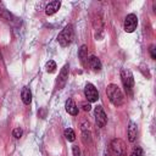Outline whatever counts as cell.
Wrapping results in <instances>:
<instances>
[{
  "label": "cell",
  "mask_w": 156,
  "mask_h": 156,
  "mask_svg": "<svg viewBox=\"0 0 156 156\" xmlns=\"http://www.w3.org/2000/svg\"><path fill=\"white\" fill-rule=\"evenodd\" d=\"M106 94H107V98L108 100L115 105V106H121L124 101V96L119 89L118 85L116 84H110L107 85L106 88Z\"/></svg>",
  "instance_id": "cell-1"
},
{
  "label": "cell",
  "mask_w": 156,
  "mask_h": 156,
  "mask_svg": "<svg viewBox=\"0 0 156 156\" xmlns=\"http://www.w3.org/2000/svg\"><path fill=\"white\" fill-rule=\"evenodd\" d=\"M72 40H73V27L72 24H68L57 35V41L61 46H67L72 43Z\"/></svg>",
  "instance_id": "cell-2"
},
{
  "label": "cell",
  "mask_w": 156,
  "mask_h": 156,
  "mask_svg": "<svg viewBox=\"0 0 156 156\" xmlns=\"http://www.w3.org/2000/svg\"><path fill=\"white\" fill-rule=\"evenodd\" d=\"M121 79H122V83H123V87L126 89V91L132 95L133 94V87H134V77H133V73L127 69V68H122L121 71Z\"/></svg>",
  "instance_id": "cell-3"
},
{
  "label": "cell",
  "mask_w": 156,
  "mask_h": 156,
  "mask_svg": "<svg viewBox=\"0 0 156 156\" xmlns=\"http://www.w3.org/2000/svg\"><path fill=\"white\" fill-rule=\"evenodd\" d=\"M110 149H111L113 156H127V145L119 138H116L111 141Z\"/></svg>",
  "instance_id": "cell-4"
},
{
  "label": "cell",
  "mask_w": 156,
  "mask_h": 156,
  "mask_svg": "<svg viewBox=\"0 0 156 156\" xmlns=\"http://www.w3.org/2000/svg\"><path fill=\"white\" fill-rule=\"evenodd\" d=\"M136 24H138V17L134 13H129L127 15L126 20H124V23H123V28L127 33H132L135 30L136 28Z\"/></svg>",
  "instance_id": "cell-5"
},
{
  "label": "cell",
  "mask_w": 156,
  "mask_h": 156,
  "mask_svg": "<svg viewBox=\"0 0 156 156\" xmlns=\"http://www.w3.org/2000/svg\"><path fill=\"white\" fill-rule=\"evenodd\" d=\"M84 95H85V98H87V100L89 102H95L99 99V93H98L96 88L91 83H88L85 85V88H84Z\"/></svg>",
  "instance_id": "cell-6"
},
{
  "label": "cell",
  "mask_w": 156,
  "mask_h": 156,
  "mask_svg": "<svg viewBox=\"0 0 156 156\" xmlns=\"http://www.w3.org/2000/svg\"><path fill=\"white\" fill-rule=\"evenodd\" d=\"M95 122H96V126L102 128L105 127L106 122H107V117H106V113L102 108V106H96L95 107Z\"/></svg>",
  "instance_id": "cell-7"
},
{
  "label": "cell",
  "mask_w": 156,
  "mask_h": 156,
  "mask_svg": "<svg viewBox=\"0 0 156 156\" xmlns=\"http://www.w3.org/2000/svg\"><path fill=\"white\" fill-rule=\"evenodd\" d=\"M68 65H65L60 72V76H58V79H57V88L61 89L65 87L66 82H67V78H68Z\"/></svg>",
  "instance_id": "cell-8"
},
{
  "label": "cell",
  "mask_w": 156,
  "mask_h": 156,
  "mask_svg": "<svg viewBox=\"0 0 156 156\" xmlns=\"http://www.w3.org/2000/svg\"><path fill=\"white\" fill-rule=\"evenodd\" d=\"M60 6H61V2L60 1H51V2H49L48 5H46V7H45V13L48 15V16H51V15H54V13H56L57 12V10L60 9Z\"/></svg>",
  "instance_id": "cell-9"
},
{
  "label": "cell",
  "mask_w": 156,
  "mask_h": 156,
  "mask_svg": "<svg viewBox=\"0 0 156 156\" xmlns=\"http://www.w3.org/2000/svg\"><path fill=\"white\" fill-rule=\"evenodd\" d=\"M65 108H66L67 113H69V115H72V116H77V115H78V107H77L76 102H74L72 99L66 100Z\"/></svg>",
  "instance_id": "cell-10"
},
{
  "label": "cell",
  "mask_w": 156,
  "mask_h": 156,
  "mask_svg": "<svg viewBox=\"0 0 156 156\" xmlns=\"http://www.w3.org/2000/svg\"><path fill=\"white\" fill-rule=\"evenodd\" d=\"M136 133H138L136 124H135L133 121H130L129 124H128V140H129L130 143H133V141L135 140V138H136Z\"/></svg>",
  "instance_id": "cell-11"
},
{
  "label": "cell",
  "mask_w": 156,
  "mask_h": 156,
  "mask_svg": "<svg viewBox=\"0 0 156 156\" xmlns=\"http://www.w3.org/2000/svg\"><path fill=\"white\" fill-rule=\"evenodd\" d=\"M88 65H89L90 68L94 69V71H100V69H101V62H100V60H99L96 56H94V55H91V56L88 57Z\"/></svg>",
  "instance_id": "cell-12"
},
{
  "label": "cell",
  "mask_w": 156,
  "mask_h": 156,
  "mask_svg": "<svg viewBox=\"0 0 156 156\" xmlns=\"http://www.w3.org/2000/svg\"><path fill=\"white\" fill-rule=\"evenodd\" d=\"M21 98H22V101L26 104V105H29L30 101H32V93L29 90L28 87H23L22 91H21Z\"/></svg>",
  "instance_id": "cell-13"
},
{
  "label": "cell",
  "mask_w": 156,
  "mask_h": 156,
  "mask_svg": "<svg viewBox=\"0 0 156 156\" xmlns=\"http://www.w3.org/2000/svg\"><path fill=\"white\" fill-rule=\"evenodd\" d=\"M78 56H79L82 63H84L85 60L88 58V48H87V45H82V46H80V49H79V51H78Z\"/></svg>",
  "instance_id": "cell-14"
},
{
  "label": "cell",
  "mask_w": 156,
  "mask_h": 156,
  "mask_svg": "<svg viewBox=\"0 0 156 156\" xmlns=\"http://www.w3.org/2000/svg\"><path fill=\"white\" fill-rule=\"evenodd\" d=\"M63 135H65V138H66L68 141H73V140L76 139V134H74V130H73L72 128H67V129H65Z\"/></svg>",
  "instance_id": "cell-15"
},
{
  "label": "cell",
  "mask_w": 156,
  "mask_h": 156,
  "mask_svg": "<svg viewBox=\"0 0 156 156\" xmlns=\"http://www.w3.org/2000/svg\"><path fill=\"white\" fill-rule=\"evenodd\" d=\"M45 68H46V71H48L49 73H54V72L56 71V63H55V61L49 60V61L46 62V65H45Z\"/></svg>",
  "instance_id": "cell-16"
},
{
  "label": "cell",
  "mask_w": 156,
  "mask_h": 156,
  "mask_svg": "<svg viewBox=\"0 0 156 156\" xmlns=\"http://www.w3.org/2000/svg\"><path fill=\"white\" fill-rule=\"evenodd\" d=\"M0 17H2V18H6V20H9V18H11V15L6 11V9L2 6V4L0 2Z\"/></svg>",
  "instance_id": "cell-17"
},
{
  "label": "cell",
  "mask_w": 156,
  "mask_h": 156,
  "mask_svg": "<svg viewBox=\"0 0 156 156\" xmlns=\"http://www.w3.org/2000/svg\"><path fill=\"white\" fill-rule=\"evenodd\" d=\"M82 139H83V143H90L91 141V136H90V133L88 130H83V134H82Z\"/></svg>",
  "instance_id": "cell-18"
},
{
  "label": "cell",
  "mask_w": 156,
  "mask_h": 156,
  "mask_svg": "<svg viewBox=\"0 0 156 156\" xmlns=\"http://www.w3.org/2000/svg\"><path fill=\"white\" fill-rule=\"evenodd\" d=\"M22 134H23V130H22L21 128H15V129L12 130V135H13L16 139H20V138L22 136Z\"/></svg>",
  "instance_id": "cell-19"
},
{
  "label": "cell",
  "mask_w": 156,
  "mask_h": 156,
  "mask_svg": "<svg viewBox=\"0 0 156 156\" xmlns=\"http://www.w3.org/2000/svg\"><path fill=\"white\" fill-rule=\"evenodd\" d=\"M130 156H143V150H141V147H139V146L134 147L133 151L130 152Z\"/></svg>",
  "instance_id": "cell-20"
},
{
  "label": "cell",
  "mask_w": 156,
  "mask_h": 156,
  "mask_svg": "<svg viewBox=\"0 0 156 156\" xmlns=\"http://www.w3.org/2000/svg\"><path fill=\"white\" fill-rule=\"evenodd\" d=\"M72 151H73V156H79L80 155V150L77 145H73L72 146Z\"/></svg>",
  "instance_id": "cell-21"
},
{
  "label": "cell",
  "mask_w": 156,
  "mask_h": 156,
  "mask_svg": "<svg viewBox=\"0 0 156 156\" xmlns=\"http://www.w3.org/2000/svg\"><path fill=\"white\" fill-rule=\"evenodd\" d=\"M80 106L83 107V110H84V111H90V108H91V106H90V104H89V102H82V104H80Z\"/></svg>",
  "instance_id": "cell-22"
},
{
  "label": "cell",
  "mask_w": 156,
  "mask_h": 156,
  "mask_svg": "<svg viewBox=\"0 0 156 156\" xmlns=\"http://www.w3.org/2000/svg\"><path fill=\"white\" fill-rule=\"evenodd\" d=\"M150 54H151V58L155 60L156 58V52H155V46L154 45L150 46Z\"/></svg>",
  "instance_id": "cell-23"
},
{
  "label": "cell",
  "mask_w": 156,
  "mask_h": 156,
  "mask_svg": "<svg viewBox=\"0 0 156 156\" xmlns=\"http://www.w3.org/2000/svg\"><path fill=\"white\" fill-rule=\"evenodd\" d=\"M89 126H90L89 122H88V121H84V122L82 123V129H83V130H88V129H89Z\"/></svg>",
  "instance_id": "cell-24"
},
{
  "label": "cell",
  "mask_w": 156,
  "mask_h": 156,
  "mask_svg": "<svg viewBox=\"0 0 156 156\" xmlns=\"http://www.w3.org/2000/svg\"><path fill=\"white\" fill-rule=\"evenodd\" d=\"M104 156H111V155H110L108 151H105V152H104Z\"/></svg>",
  "instance_id": "cell-25"
}]
</instances>
